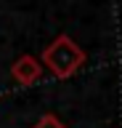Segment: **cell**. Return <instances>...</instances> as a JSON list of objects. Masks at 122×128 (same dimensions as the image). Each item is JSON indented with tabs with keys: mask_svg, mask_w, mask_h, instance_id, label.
I'll return each instance as SVG.
<instances>
[{
	"mask_svg": "<svg viewBox=\"0 0 122 128\" xmlns=\"http://www.w3.org/2000/svg\"><path fill=\"white\" fill-rule=\"evenodd\" d=\"M42 64L48 67L56 78L66 80L85 64V51L74 43L69 35H58L45 46L42 51Z\"/></svg>",
	"mask_w": 122,
	"mask_h": 128,
	"instance_id": "1",
	"label": "cell"
},
{
	"mask_svg": "<svg viewBox=\"0 0 122 128\" xmlns=\"http://www.w3.org/2000/svg\"><path fill=\"white\" fill-rule=\"evenodd\" d=\"M42 59H37V56L32 54H24L19 56L16 62L11 64V78L16 80V83H21V86H32V83H37L42 75Z\"/></svg>",
	"mask_w": 122,
	"mask_h": 128,
	"instance_id": "2",
	"label": "cell"
},
{
	"mask_svg": "<svg viewBox=\"0 0 122 128\" xmlns=\"http://www.w3.org/2000/svg\"><path fill=\"white\" fill-rule=\"evenodd\" d=\"M32 128H66L64 123H61V120L56 118V115H42L40 120H37V123H35Z\"/></svg>",
	"mask_w": 122,
	"mask_h": 128,
	"instance_id": "3",
	"label": "cell"
}]
</instances>
